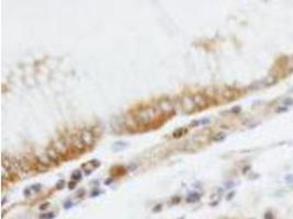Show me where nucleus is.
I'll return each instance as SVG.
<instances>
[{
  "instance_id": "f03ea898",
  "label": "nucleus",
  "mask_w": 293,
  "mask_h": 219,
  "mask_svg": "<svg viewBox=\"0 0 293 219\" xmlns=\"http://www.w3.org/2000/svg\"><path fill=\"white\" fill-rule=\"evenodd\" d=\"M200 199V195L199 194H191L189 195V197L187 198V202L188 203H194V202L199 201Z\"/></svg>"
},
{
  "instance_id": "423d86ee",
  "label": "nucleus",
  "mask_w": 293,
  "mask_h": 219,
  "mask_svg": "<svg viewBox=\"0 0 293 219\" xmlns=\"http://www.w3.org/2000/svg\"><path fill=\"white\" fill-rule=\"evenodd\" d=\"M63 185H64V181H59L58 183H57V185H56V189H61V187H63Z\"/></svg>"
},
{
  "instance_id": "f257e3e1",
  "label": "nucleus",
  "mask_w": 293,
  "mask_h": 219,
  "mask_svg": "<svg viewBox=\"0 0 293 219\" xmlns=\"http://www.w3.org/2000/svg\"><path fill=\"white\" fill-rule=\"evenodd\" d=\"M79 136H80V138H81V140H82V142H84L85 146L93 144V142H95L93 134L91 132H89V130H85V132H82Z\"/></svg>"
},
{
  "instance_id": "6e6552de",
  "label": "nucleus",
  "mask_w": 293,
  "mask_h": 219,
  "mask_svg": "<svg viewBox=\"0 0 293 219\" xmlns=\"http://www.w3.org/2000/svg\"><path fill=\"white\" fill-rule=\"evenodd\" d=\"M24 194L27 195V196H30V194H31V193H30V189H25V191H24Z\"/></svg>"
},
{
  "instance_id": "1a4fd4ad",
  "label": "nucleus",
  "mask_w": 293,
  "mask_h": 219,
  "mask_svg": "<svg viewBox=\"0 0 293 219\" xmlns=\"http://www.w3.org/2000/svg\"><path fill=\"white\" fill-rule=\"evenodd\" d=\"M47 205H48V204H45V205H42L40 208H41V209H44V208H46V207H47Z\"/></svg>"
},
{
  "instance_id": "0eeeda50",
  "label": "nucleus",
  "mask_w": 293,
  "mask_h": 219,
  "mask_svg": "<svg viewBox=\"0 0 293 219\" xmlns=\"http://www.w3.org/2000/svg\"><path fill=\"white\" fill-rule=\"evenodd\" d=\"M68 186H69V189H73L74 187L76 186V182H71V183H69V184H68Z\"/></svg>"
},
{
  "instance_id": "39448f33",
  "label": "nucleus",
  "mask_w": 293,
  "mask_h": 219,
  "mask_svg": "<svg viewBox=\"0 0 293 219\" xmlns=\"http://www.w3.org/2000/svg\"><path fill=\"white\" fill-rule=\"evenodd\" d=\"M55 215L53 212H50V214H45L44 216H41V219H52L54 218Z\"/></svg>"
},
{
  "instance_id": "20e7f679",
  "label": "nucleus",
  "mask_w": 293,
  "mask_h": 219,
  "mask_svg": "<svg viewBox=\"0 0 293 219\" xmlns=\"http://www.w3.org/2000/svg\"><path fill=\"white\" fill-rule=\"evenodd\" d=\"M71 178H73V180L76 182V181H78V180H80V179H81V174H80L79 171H76L75 173H73Z\"/></svg>"
},
{
  "instance_id": "7ed1b4c3",
  "label": "nucleus",
  "mask_w": 293,
  "mask_h": 219,
  "mask_svg": "<svg viewBox=\"0 0 293 219\" xmlns=\"http://www.w3.org/2000/svg\"><path fill=\"white\" fill-rule=\"evenodd\" d=\"M184 133H186V129H184V128H180V129H177L175 133H173V137H175V138H179V137H181Z\"/></svg>"
}]
</instances>
